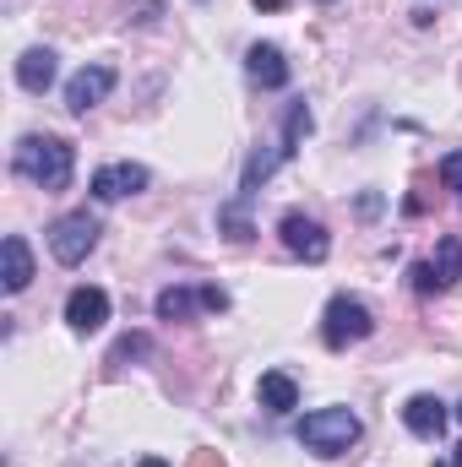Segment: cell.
Instances as JSON below:
<instances>
[{"label": "cell", "mask_w": 462, "mask_h": 467, "mask_svg": "<svg viewBox=\"0 0 462 467\" xmlns=\"http://www.w3.org/2000/svg\"><path fill=\"white\" fill-rule=\"evenodd\" d=\"M11 163H16V174L33 180L38 191H66V185H71V169H77V152H71V141H60V136H22Z\"/></svg>", "instance_id": "6da1fadb"}, {"label": "cell", "mask_w": 462, "mask_h": 467, "mask_svg": "<svg viewBox=\"0 0 462 467\" xmlns=\"http://www.w3.org/2000/svg\"><path fill=\"white\" fill-rule=\"evenodd\" d=\"M359 435H364V424H359V413H348V408H321V413H305V419H299V441H305L316 457H343Z\"/></svg>", "instance_id": "7a4b0ae2"}, {"label": "cell", "mask_w": 462, "mask_h": 467, "mask_svg": "<svg viewBox=\"0 0 462 467\" xmlns=\"http://www.w3.org/2000/svg\"><path fill=\"white\" fill-rule=\"evenodd\" d=\"M370 332H375V321H370V305H364V299H353V294H338V299L327 305V316H321V343H327V348L364 343Z\"/></svg>", "instance_id": "3957f363"}, {"label": "cell", "mask_w": 462, "mask_h": 467, "mask_svg": "<svg viewBox=\"0 0 462 467\" xmlns=\"http://www.w3.org/2000/svg\"><path fill=\"white\" fill-rule=\"evenodd\" d=\"M93 244H99V218L93 213H66V218L49 223V255L60 266H82Z\"/></svg>", "instance_id": "277c9868"}, {"label": "cell", "mask_w": 462, "mask_h": 467, "mask_svg": "<svg viewBox=\"0 0 462 467\" xmlns=\"http://www.w3.org/2000/svg\"><path fill=\"white\" fill-rule=\"evenodd\" d=\"M299 136H310V109H305V104H294V109H289L283 141H278L272 152H256V158L245 163V185H239V196H250V191H256V185H261V180H267V174H272V169H278L294 147H299Z\"/></svg>", "instance_id": "5b68a950"}, {"label": "cell", "mask_w": 462, "mask_h": 467, "mask_svg": "<svg viewBox=\"0 0 462 467\" xmlns=\"http://www.w3.org/2000/svg\"><path fill=\"white\" fill-rule=\"evenodd\" d=\"M110 88H115V66H82L66 82V109L71 115H88V109H99L110 99Z\"/></svg>", "instance_id": "8992f818"}, {"label": "cell", "mask_w": 462, "mask_h": 467, "mask_svg": "<svg viewBox=\"0 0 462 467\" xmlns=\"http://www.w3.org/2000/svg\"><path fill=\"white\" fill-rule=\"evenodd\" d=\"M278 234H283V244H289L294 255H305V261H327V250H332L327 229H321L316 218H305V213H289V218L278 223Z\"/></svg>", "instance_id": "52a82bcc"}, {"label": "cell", "mask_w": 462, "mask_h": 467, "mask_svg": "<svg viewBox=\"0 0 462 467\" xmlns=\"http://www.w3.org/2000/svg\"><path fill=\"white\" fill-rule=\"evenodd\" d=\"M66 321H71V332H99L104 321H110V294L104 288H71V299H66Z\"/></svg>", "instance_id": "ba28073f"}, {"label": "cell", "mask_w": 462, "mask_h": 467, "mask_svg": "<svg viewBox=\"0 0 462 467\" xmlns=\"http://www.w3.org/2000/svg\"><path fill=\"white\" fill-rule=\"evenodd\" d=\"M136 191H147V169L142 163H104L93 174V196L99 202H120V196H136Z\"/></svg>", "instance_id": "9c48e42d"}, {"label": "cell", "mask_w": 462, "mask_h": 467, "mask_svg": "<svg viewBox=\"0 0 462 467\" xmlns=\"http://www.w3.org/2000/svg\"><path fill=\"white\" fill-rule=\"evenodd\" d=\"M0 283H5V294H22V288L33 283V250H27L22 234H11V239L0 244Z\"/></svg>", "instance_id": "30bf717a"}, {"label": "cell", "mask_w": 462, "mask_h": 467, "mask_svg": "<svg viewBox=\"0 0 462 467\" xmlns=\"http://www.w3.org/2000/svg\"><path fill=\"white\" fill-rule=\"evenodd\" d=\"M403 424H408L419 441H436V435L446 430V402H441V397H430V391H419V397H408Z\"/></svg>", "instance_id": "8fae6325"}, {"label": "cell", "mask_w": 462, "mask_h": 467, "mask_svg": "<svg viewBox=\"0 0 462 467\" xmlns=\"http://www.w3.org/2000/svg\"><path fill=\"white\" fill-rule=\"evenodd\" d=\"M245 71H250V82H261V88H289V60H283L278 44H250Z\"/></svg>", "instance_id": "7c38bea8"}, {"label": "cell", "mask_w": 462, "mask_h": 467, "mask_svg": "<svg viewBox=\"0 0 462 467\" xmlns=\"http://www.w3.org/2000/svg\"><path fill=\"white\" fill-rule=\"evenodd\" d=\"M256 397H261L267 413H294V408H299V386H294V375H283V369H267L261 386H256Z\"/></svg>", "instance_id": "4fadbf2b"}, {"label": "cell", "mask_w": 462, "mask_h": 467, "mask_svg": "<svg viewBox=\"0 0 462 467\" xmlns=\"http://www.w3.org/2000/svg\"><path fill=\"white\" fill-rule=\"evenodd\" d=\"M16 82H22L27 93H44V88L55 82V49H27V55L16 60Z\"/></svg>", "instance_id": "5bb4252c"}, {"label": "cell", "mask_w": 462, "mask_h": 467, "mask_svg": "<svg viewBox=\"0 0 462 467\" xmlns=\"http://www.w3.org/2000/svg\"><path fill=\"white\" fill-rule=\"evenodd\" d=\"M196 310H207V305H202V288H180V283H174V288L158 294V321H191Z\"/></svg>", "instance_id": "9a60e30c"}, {"label": "cell", "mask_w": 462, "mask_h": 467, "mask_svg": "<svg viewBox=\"0 0 462 467\" xmlns=\"http://www.w3.org/2000/svg\"><path fill=\"white\" fill-rule=\"evenodd\" d=\"M430 266H436V283H441V288H457L462 283V239L457 234H446V239L436 244V261H430Z\"/></svg>", "instance_id": "2e32d148"}, {"label": "cell", "mask_w": 462, "mask_h": 467, "mask_svg": "<svg viewBox=\"0 0 462 467\" xmlns=\"http://www.w3.org/2000/svg\"><path fill=\"white\" fill-rule=\"evenodd\" d=\"M218 223L229 229V239H234V244H245V239H250V223H245V207H239V202H229V207L218 213Z\"/></svg>", "instance_id": "e0dca14e"}, {"label": "cell", "mask_w": 462, "mask_h": 467, "mask_svg": "<svg viewBox=\"0 0 462 467\" xmlns=\"http://www.w3.org/2000/svg\"><path fill=\"white\" fill-rule=\"evenodd\" d=\"M147 348H152V343H147L142 332H131V337H120V343H115V353H110V364H125V358H142Z\"/></svg>", "instance_id": "ac0fdd59"}, {"label": "cell", "mask_w": 462, "mask_h": 467, "mask_svg": "<svg viewBox=\"0 0 462 467\" xmlns=\"http://www.w3.org/2000/svg\"><path fill=\"white\" fill-rule=\"evenodd\" d=\"M441 180L457 191V202H462V152H446V158H441Z\"/></svg>", "instance_id": "d6986e66"}, {"label": "cell", "mask_w": 462, "mask_h": 467, "mask_svg": "<svg viewBox=\"0 0 462 467\" xmlns=\"http://www.w3.org/2000/svg\"><path fill=\"white\" fill-rule=\"evenodd\" d=\"M408 277H414V288H419V294H436V288H441V283H436V266H430V261H419V266H414Z\"/></svg>", "instance_id": "ffe728a7"}, {"label": "cell", "mask_w": 462, "mask_h": 467, "mask_svg": "<svg viewBox=\"0 0 462 467\" xmlns=\"http://www.w3.org/2000/svg\"><path fill=\"white\" fill-rule=\"evenodd\" d=\"M202 305H207V310H229V294H224V288H202Z\"/></svg>", "instance_id": "44dd1931"}, {"label": "cell", "mask_w": 462, "mask_h": 467, "mask_svg": "<svg viewBox=\"0 0 462 467\" xmlns=\"http://www.w3.org/2000/svg\"><path fill=\"white\" fill-rule=\"evenodd\" d=\"M191 467H224V462H218V451H196V457H191Z\"/></svg>", "instance_id": "7402d4cb"}, {"label": "cell", "mask_w": 462, "mask_h": 467, "mask_svg": "<svg viewBox=\"0 0 462 467\" xmlns=\"http://www.w3.org/2000/svg\"><path fill=\"white\" fill-rule=\"evenodd\" d=\"M256 5H261V11H283L289 0H256Z\"/></svg>", "instance_id": "603a6c76"}, {"label": "cell", "mask_w": 462, "mask_h": 467, "mask_svg": "<svg viewBox=\"0 0 462 467\" xmlns=\"http://www.w3.org/2000/svg\"><path fill=\"white\" fill-rule=\"evenodd\" d=\"M142 467H169L163 457H142Z\"/></svg>", "instance_id": "cb8c5ba5"}, {"label": "cell", "mask_w": 462, "mask_h": 467, "mask_svg": "<svg viewBox=\"0 0 462 467\" xmlns=\"http://www.w3.org/2000/svg\"><path fill=\"white\" fill-rule=\"evenodd\" d=\"M441 467H462V446H457V451H452V462H441Z\"/></svg>", "instance_id": "d4e9b609"}, {"label": "cell", "mask_w": 462, "mask_h": 467, "mask_svg": "<svg viewBox=\"0 0 462 467\" xmlns=\"http://www.w3.org/2000/svg\"><path fill=\"white\" fill-rule=\"evenodd\" d=\"M457 419H462V408H457Z\"/></svg>", "instance_id": "484cf974"}]
</instances>
